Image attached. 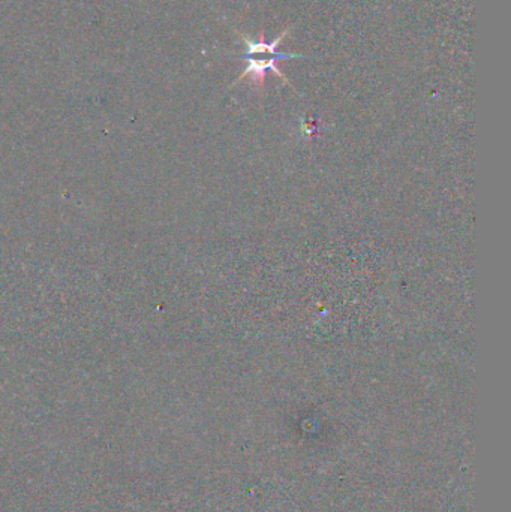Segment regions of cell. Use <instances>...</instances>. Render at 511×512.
<instances>
[{
  "label": "cell",
  "instance_id": "6da1fadb",
  "mask_svg": "<svg viewBox=\"0 0 511 512\" xmlns=\"http://www.w3.org/2000/svg\"><path fill=\"white\" fill-rule=\"evenodd\" d=\"M287 35L288 29L272 42H266L264 35H261L260 41L257 42L251 41V39L242 35L246 42V51L243 53V56L255 57H243V60L248 62V66H246L245 71H243V74L240 75L237 81L243 80L245 77H251L255 84H263L267 72L272 71L279 75L285 83L290 84L287 77L276 66L278 60L297 59V57H300V54L281 53V51H278V45L281 44L282 39H285Z\"/></svg>",
  "mask_w": 511,
  "mask_h": 512
}]
</instances>
